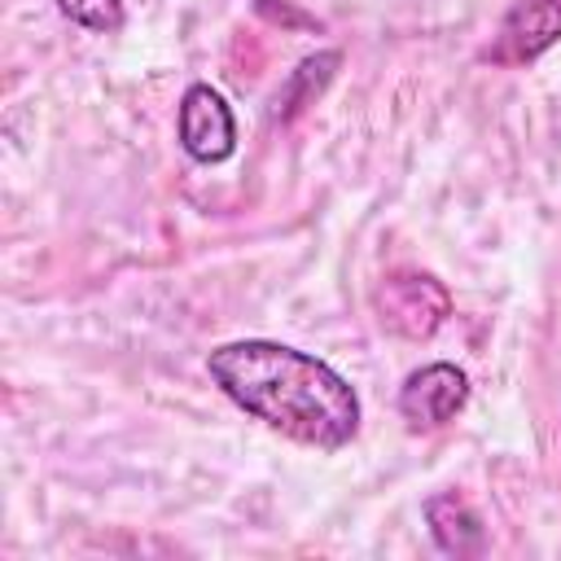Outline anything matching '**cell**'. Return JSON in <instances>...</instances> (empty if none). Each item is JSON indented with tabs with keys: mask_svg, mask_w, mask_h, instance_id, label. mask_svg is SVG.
<instances>
[{
	"mask_svg": "<svg viewBox=\"0 0 561 561\" xmlns=\"http://www.w3.org/2000/svg\"><path fill=\"white\" fill-rule=\"evenodd\" d=\"M451 311L447 289L425 272H390L377 289V316L399 337H430Z\"/></svg>",
	"mask_w": 561,
	"mask_h": 561,
	"instance_id": "cell-2",
	"label": "cell"
},
{
	"mask_svg": "<svg viewBox=\"0 0 561 561\" xmlns=\"http://www.w3.org/2000/svg\"><path fill=\"white\" fill-rule=\"evenodd\" d=\"M425 517H430V530L438 539L443 552L451 557H473L482 552V522L473 517V508L456 495H434L425 504Z\"/></svg>",
	"mask_w": 561,
	"mask_h": 561,
	"instance_id": "cell-6",
	"label": "cell"
},
{
	"mask_svg": "<svg viewBox=\"0 0 561 561\" xmlns=\"http://www.w3.org/2000/svg\"><path fill=\"white\" fill-rule=\"evenodd\" d=\"M465 399H469V377L456 364H425L403 381L399 412L412 430H438L465 408Z\"/></svg>",
	"mask_w": 561,
	"mask_h": 561,
	"instance_id": "cell-5",
	"label": "cell"
},
{
	"mask_svg": "<svg viewBox=\"0 0 561 561\" xmlns=\"http://www.w3.org/2000/svg\"><path fill=\"white\" fill-rule=\"evenodd\" d=\"M180 145L197 162H224L237 149V123L210 83H193L180 101Z\"/></svg>",
	"mask_w": 561,
	"mask_h": 561,
	"instance_id": "cell-4",
	"label": "cell"
},
{
	"mask_svg": "<svg viewBox=\"0 0 561 561\" xmlns=\"http://www.w3.org/2000/svg\"><path fill=\"white\" fill-rule=\"evenodd\" d=\"M61 13L88 31H118L123 26V0H57Z\"/></svg>",
	"mask_w": 561,
	"mask_h": 561,
	"instance_id": "cell-7",
	"label": "cell"
},
{
	"mask_svg": "<svg viewBox=\"0 0 561 561\" xmlns=\"http://www.w3.org/2000/svg\"><path fill=\"white\" fill-rule=\"evenodd\" d=\"M557 39H561V0H513L486 57L495 66H526Z\"/></svg>",
	"mask_w": 561,
	"mask_h": 561,
	"instance_id": "cell-3",
	"label": "cell"
},
{
	"mask_svg": "<svg viewBox=\"0 0 561 561\" xmlns=\"http://www.w3.org/2000/svg\"><path fill=\"white\" fill-rule=\"evenodd\" d=\"M206 368L241 412L280 430L294 443L337 451L359 430L355 390L346 386L342 373H333L324 359L307 351L245 337V342L215 346Z\"/></svg>",
	"mask_w": 561,
	"mask_h": 561,
	"instance_id": "cell-1",
	"label": "cell"
}]
</instances>
